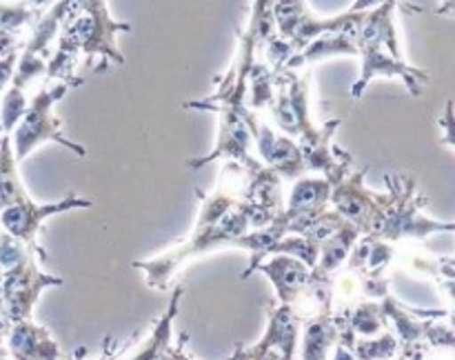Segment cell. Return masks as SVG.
<instances>
[{
    "label": "cell",
    "mask_w": 455,
    "mask_h": 360,
    "mask_svg": "<svg viewBox=\"0 0 455 360\" xmlns=\"http://www.w3.org/2000/svg\"><path fill=\"white\" fill-rule=\"evenodd\" d=\"M71 84L69 83H62V80H58L56 84H43V87L38 89V93H36L34 98H31V102L27 105L25 114H22V118L18 120V124L13 127V136H12V147H13V154H16V160L20 163V160H25L27 156H29V151H34L36 147L43 145V142L47 140H53L58 142V145L67 147V149L76 151V154L83 158V156H87V149L80 145H76V142L67 140L65 136L60 133V120L56 118V116L52 114L53 105H56L58 100H60L62 96H65L67 92H69Z\"/></svg>",
    "instance_id": "1"
},
{
    "label": "cell",
    "mask_w": 455,
    "mask_h": 360,
    "mask_svg": "<svg viewBox=\"0 0 455 360\" xmlns=\"http://www.w3.org/2000/svg\"><path fill=\"white\" fill-rule=\"evenodd\" d=\"M60 278L43 274L36 267L34 252L27 253L18 265L3 269V305L4 314H7L9 323H18V320H27L31 314V307L38 300L40 292L52 284H60Z\"/></svg>",
    "instance_id": "2"
},
{
    "label": "cell",
    "mask_w": 455,
    "mask_h": 360,
    "mask_svg": "<svg viewBox=\"0 0 455 360\" xmlns=\"http://www.w3.org/2000/svg\"><path fill=\"white\" fill-rule=\"evenodd\" d=\"M74 207H92V200L80 198V196H69L67 200H60V203L53 204H36L31 203V198L18 200V203L7 204V207L0 209V225L7 234H12L13 238H18L20 243H25L27 247L34 249V252H40L36 247V234H38L40 222L47 216H53L58 212H65V209Z\"/></svg>",
    "instance_id": "3"
},
{
    "label": "cell",
    "mask_w": 455,
    "mask_h": 360,
    "mask_svg": "<svg viewBox=\"0 0 455 360\" xmlns=\"http://www.w3.org/2000/svg\"><path fill=\"white\" fill-rule=\"evenodd\" d=\"M7 351L13 360H62L60 349L47 329L27 320H18L9 327Z\"/></svg>",
    "instance_id": "4"
},
{
    "label": "cell",
    "mask_w": 455,
    "mask_h": 360,
    "mask_svg": "<svg viewBox=\"0 0 455 360\" xmlns=\"http://www.w3.org/2000/svg\"><path fill=\"white\" fill-rule=\"evenodd\" d=\"M258 267L274 280L283 305H293L311 280V267L291 256H278L271 262H267V265Z\"/></svg>",
    "instance_id": "5"
},
{
    "label": "cell",
    "mask_w": 455,
    "mask_h": 360,
    "mask_svg": "<svg viewBox=\"0 0 455 360\" xmlns=\"http://www.w3.org/2000/svg\"><path fill=\"white\" fill-rule=\"evenodd\" d=\"M16 164L18 160L16 154H13L12 136L3 133L0 136V209L27 198L25 187H22L20 178H18Z\"/></svg>",
    "instance_id": "6"
},
{
    "label": "cell",
    "mask_w": 455,
    "mask_h": 360,
    "mask_svg": "<svg viewBox=\"0 0 455 360\" xmlns=\"http://www.w3.org/2000/svg\"><path fill=\"white\" fill-rule=\"evenodd\" d=\"M36 18V7L29 3H4L0 0V29L18 31Z\"/></svg>",
    "instance_id": "7"
},
{
    "label": "cell",
    "mask_w": 455,
    "mask_h": 360,
    "mask_svg": "<svg viewBox=\"0 0 455 360\" xmlns=\"http://www.w3.org/2000/svg\"><path fill=\"white\" fill-rule=\"evenodd\" d=\"M395 351V340L394 336L385 333L380 340H360L355 345V356L363 360H385L389 356H394Z\"/></svg>",
    "instance_id": "8"
},
{
    "label": "cell",
    "mask_w": 455,
    "mask_h": 360,
    "mask_svg": "<svg viewBox=\"0 0 455 360\" xmlns=\"http://www.w3.org/2000/svg\"><path fill=\"white\" fill-rule=\"evenodd\" d=\"M22 43L18 38L16 31H7V29H0V58L9 56L13 52H20Z\"/></svg>",
    "instance_id": "9"
},
{
    "label": "cell",
    "mask_w": 455,
    "mask_h": 360,
    "mask_svg": "<svg viewBox=\"0 0 455 360\" xmlns=\"http://www.w3.org/2000/svg\"><path fill=\"white\" fill-rule=\"evenodd\" d=\"M333 360H355V356L351 354V351L347 349V347L340 342V345H338V349H336V358H333Z\"/></svg>",
    "instance_id": "10"
},
{
    "label": "cell",
    "mask_w": 455,
    "mask_h": 360,
    "mask_svg": "<svg viewBox=\"0 0 455 360\" xmlns=\"http://www.w3.org/2000/svg\"><path fill=\"white\" fill-rule=\"evenodd\" d=\"M0 360H9V356H4V358H0ZM13 360V358H12Z\"/></svg>",
    "instance_id": "11"
},
{
    "label": "cell",
    "mask_w": 455,
    "mask_h": 360,
    "mask_svg": "<svg viewBox=\"0 0 455 360\" xmlns=\"http://www.w3.org/2000/svg\"><path fill=\"white\" fill-rule=\"evenodd\" d=\"M3 336H4V333H0V340H3Z\"/></svg>",
    "instance_id": "12"
}]
</instances>
